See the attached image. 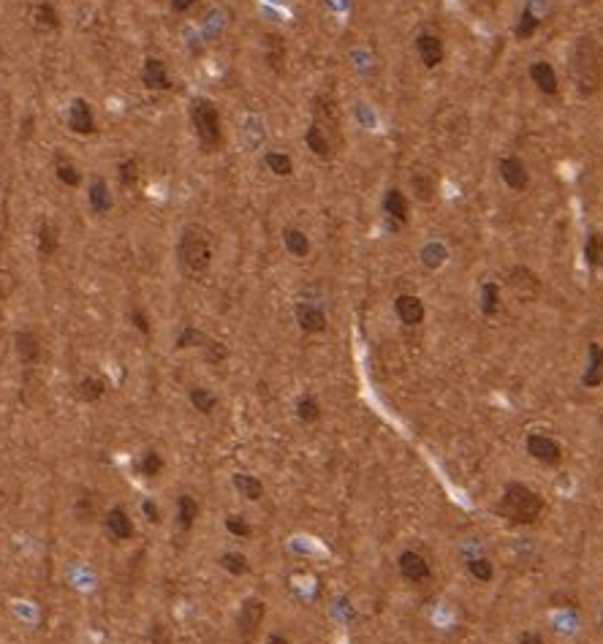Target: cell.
Wrapping results in <instances>:
<instances>
[{"mask_svg": "<svg viewBox=\"0 0 603 644\" xmlns=\"http://www.w3.org/2000/svg\"><path fill=\"white\" fill-rule=\"evenodd\" d=\"M79 397H82L84 402H95V400H101L106 392L104 381L101 378H84V381H79Z\"/></svg>", "mask_w": 603, "mask_h": 644, "instance_id": "obj_35", "label": "cell"}, {"mask_svg": "<svg viewBox=\"0 0 603 644\" xmlns=\"http://www.w3.org/2000/svg\"><path fill=\"white\" fill-rule=\"evenodd\" d=\"M55 169H58V180L65 183L68 188H77L79 183H82V174L74 169V164H71L68 158L58 155V158H55Z\"/></svg>", "mask_w": 603, "mask_h": 644, "instance_id": "obj_32", "label": "cell"}, {"mask_svg": "<svg viewBox=\"0 0 603 644\" xmlns=\"http://www.w3.org/2000/svg\"><path fill=\"white\" fill-rule=\"evenodd\" d=\"M14 343H17V353H20L22 364H36L41 359V337L33 332V329L17 332Z\"/></svg>", "mask_w": 603, "mask_h": 644, "instance_id": "obj_14", "label": "cell"}, {"mask_svg": "<svg viewBox=\"0 0 603 644\" xmlns=\"http://www.w3.org/2000/svg\"><path fill=\"white\" fill-rule=\"evenodd\" d=\"M500 308V286L498 283H484V289H481V310H484V315H495Z\"/></svg>", "mask_w": 603, "mask_h": 644, "instance_id": "obj_33", "label": "cell"}, {"mask_svg": "<svg viewBox=\"0 0 603 644\" xmlns=\"http://www.w3.org/2000/svg\"><path fill=\"white\" fill-rule=\"evenodd\" d=\"M95 517V506L90 498H79L77 500V520L79 522H90Z\"/></svg>", "mask_w": 603, "mask_h": 644, "instance_id": "obj_46", "label": "cell"}, {"mask_svg": "<svg viewBox=\"0 0 603 644\" xmlns=\"http://www.w3.org/2000/svg\"><path fill=\"white\" fill-rule=\"evenodd\" d=\"M443 258H446V250L440 248L437 242H432V245H427V248L421 250V261H424L427 267H432V270L440 267V261H443Z\"/></svg>", "mask_w": 603, "mask_h": 644, "instance_id": "obj_42", "label": "cell"}, {"mask_svg": "<svg viewBox=\"0 0 603 644\" xmlns=\"http://www.w3.org/2000/svg\"><path fill=\"white\" fill-rule=\"evenodd\" d=\"M530 79H533V84L541 90L543 96H555L557 93V74H555V68L546 60H538L530 65Z\"/></svg>", "mask_w": 603, "mask_h": 644, "instance_id": "obj_18", "label": "cell"}, {"mask_svg": "<svg viewBox=\"0 0 603 644\" xmlns=\"http://www.w3.org/2000/svg\"><path fill=\"white\" fill-rule=\"evenodd\" d=\"M264 58L274 74H280L286 68V41L280 33H267L264 36Z\"/></svg>", "mask_w": 603, "mask_h": 644, "instance_id": "obj_16", "label": "cell"}, {"mask_svg": "<svg viewBox=\"0 0 603 644\" xmlns=\"http://www.w3.org/2000/svg\"><path fill=\"white\" fill-rule=\"evenodd\" d=\"M106 530H109L112 539L117 541H128L133 536V522L125 514V508H120V506L109 508V514H106Z\"/></svg>", "mask_w": 603, "mask_h": 644, "instance_id": "obj_17", "label": "cell"}, {"mask_svg": "<svg viewBox=\"0 0 603 644\" xmlns=\"http://www.w3.org/2000/svg\"><path fill=\"white\" fill-rule=\"evenodd\" d=\"M180 267L190 277H201L212 264V234L199 223H190L183 229L180 245H177Z\"/></svg>", "mask_w": 603, "mask_h": 644, "instance_id": "obj_2", "label": "cell"}, {"mask_svg": "<svg viewBox=\"0 0 603 644\" xmlns=\"http://www.w3.org/2000/svg\"><path fill=\"white\" fill-rule=\"evenodd\" d=\"M264 164H267L272 174H277V177H289L293 171V161L286 155V152H267Z\"/></svg>", "mask_w": 603, "mask_h": 644, "instance_id": "obj_34", "label": "cell"}, {"mask_svg": "<svg viewBox=\"0 0 603 644\" xmlns=\"http://www.w3.org/2000/svg\"><path fill=\"white\" fill-rule=\"evenodd\" d=\"M220 565H223L229 574H234V577H242V574H248L250 571L248 558L239 555V552H226V555H220Z\"/></svg>", "mask_w": 603, "mask_h": 644, "instance_id": "obj_37", "label": "cell"}, {"mask_svg": "<svg viewBox=\"0 0 603 644\" xmlns=\"http://www.w3.org/2000/svg\"><path fill=\"white\" fill-rule=\"evenodd\" d=\"M234 487H237V492L242 498L248 500H261V495H264V484L256 476H248V473H237L234 476Z\"/></svg>", "mask_w": 603, "mask_h": 644, "instance_id": "obj_27", "label": "cell"}, {"mask_svg": "<svg viewBox=\"0 0 603 644\" xmlns=\"http://www.w3.org/2000/svg\"><path fill=\"white\" fill-rule=\"evenodd\" d=\"M87 199H90V207L95 215H104L112 209V196H109V185L104 180H93V185L87 190Z\"/></svg>", "mask_w": 603, "mask_h": 644, "instance_id": "obj_24", "label": "cell"}, {"mask_svg": "<svg viewBox=\"0 0 603 644\" xmlns=\"http://www.w3.org/2000/svg\"><path fill=\"white\" fill-rule=\"evenodd\" d=\"M416 49H418V58L427 68H437L443 58H446V46L443 41L437 39L435 33H421L416 39Z\"/></svg>", "mask_w": 603, "mask_h": 644, "instance_id": "obj_11", "label": "cell"}, {"mask_svg": "<svg viewBox=\"0 0 603 644\" xmlns=\"http://www.w3.org/2000/svg\"><path fill=\"white\" fill-rule=\"evenodd\" d=\"M590 364H587V373H584L582 383L587 389H595L603 383V348L598 343H590Z\"/></svg>", "mask_w": 603, "mask_h": 644, "instance_id": "obj_21", "label": "cell"}, {"mask_svg": "<svg viewBox=\"0 0 603 644\" xmlns=\"http://www.w3.org/2000/svg\"><path fill=\"white\" fill-rule=\"evenodd\" d=\"M204 356H207L209 364H220V362L229 356V351H226V346H223V343L207 340V343H204Z\"/></svg>", "mask_w": 603, "mask_h": 644, "instance_id": "obj_43", "label": "cell"}, {"mask_svg": "<svg viewBox=\"0 0 603 644\" xmlns=\"http://www.w3.org/2000/svg\"><path fill=\"white\" fill-rule=\"evenodd\" d=\"M296 416H299L305 424L318 421V416H321V405H318V400H315L312 395H302L299 397V402H296Z\"/></svg>", "mask_w": 603, "mask_h": 644, "instance_id": "obj_31", "label": "cell"}, {"mask_svg": "<svg viewBox=\"0 0 603 644\" xmlns=\"http://www.w3.org/2000/svg\"><path fill=\"white\" fill-rule=\"evenodd\" d=\"M538 27H541V20L533 14V8H524L522 11V17H519V22H517V39L519 41H527V39H533L536 33H538Z\"/></svg>", "mask_w": 603, "mask_h": 644, "instance_id": "obj_28", "label": "cell"}, {"mask_svg": "<svg viewBox=\"0 0 603 644\" xmlns=\"http://www.w3.org/2000/svg\"><path fill=\"white\" fill-rule=\"evenodd\" d=\"M142 508H145V514H147V520L150 522H161V511H158V506H155L152 500H145V506H142Z\"/></svg>", "mask_w": 603, "mask_h": 644, "instance_id": "obj_48", "label": "cell"}, {"mask_svg": "<svg viewBox=\"0 0 603 644\" xmlns=\"http://www.w3.org/2000/svg\"><path fill=\"white\" fill-rule=\"evenodd\" d=\"M136 180H139V164L136 161H123L120 164V183L128 188L136 185Z\"/></svg>", "mask_w": 603, "mask_h": 644, "instance_id": "obj_44", "label": "cell"}, {"mask_svg": "<svg viewBox=\"0 0 603 644\" xmlns=\"http://www.w3.org/2000/svg\"><path fill=\"white\" fill-rule=\"evenodd\" d=\"M131 324H133L142 334H150V318H147V313L142 310V308H133V310H131Z\"/></svg>", "mask_w": 603, "mask_h": 644, "instance_id": "obj_47", "label": "cell"}, {"mask_svg": "<svg viewBox=\"0 0 603 644\" xmlns=\"http://www.w3.org/2000/svg\"><path fill=\"white\" fill-rule=\"evenodd\" d=\"M270 644H289V639H283L280 633H272V636H270Z\"/></svg>", "mask_w": 603, "mask_h": 644, "instance_id": "obj_51", "label": "cell"}, {"mask_svg": "<svg viewBox=\"0 0 603 644\" xmlns=\"http://www.w3.org/2000/svg\"><path fill=\"white\" fill-rule=\"evenodd\" d=\"M500 177H503V183L511 188V190H524V188L530 185V174H527V166L522 164V158H517V155H505L503 161H500Z\"/></svg>", "mask_w": 603, "mask_h": 644, "instance_id": "obj_9", "label": "cell"}, {"mask_svg": "<svg viewBox=\"0 0 603 644\" xmlns=\"http://www.w3.org/2000/svg\"><path fill=\"white\" fill-rule=\"evenodd\" d=\"M584 258L590 267H601L603 261V237L601 234H590L584 242Z\"/></svg>", "mask_w": 603, "mask_h": 644, "instance_id": "obj_36", "label": "cell"}, {"mask_svg": "<svg viewBox=\"0 0 603 644\" xmlns=\"http://www.w3.org/2000/svg\"><path fill=\"white\" fill-rule=\"evenodd\" d=\"M226 530H229L231 536H239V539H248L250 536V525L245 517H239V514H231V517H226Z\"/></svg>", "mask_w": 603, "mask_h": 644, "instance_id": "obj_41", "label": "cell"}, {"mask_svg": "<svg viewBox=\"0 0 603 644\" xmlns=\"http://www.w3.org/2000/svg\"><path fill=\"white\" fill-rule=\"evenodd\" d=\"M601 267H603V261H601Z\"/></svg>", "mask_w": 603, "mask_h": 644, "instance_id": "obj_52", "label": "cell"}, {"mask_svg": "<svg viewBox=\"0 0 603 644\" xmlns=\"http://www.w3.org/2000/svg\"><path fill=\"white\" fill-rule=\"evenodd\" d=\"M207 343V337L199 332L196 327H185L183 329V334L177 337V348H190V346H204Z\"/></svg>", "mask_w": 603, "mask_h": 644, "instance_id": "obj_40", "label": "cell"}, {"mask_svg": "<svg viewBox=\"0 0 603 644\" xmlns=\"http://www.w3.org/2000/svg\"><path fill=\"white\" fill-rule=\"evenodd\" d=\"M58 245H60L58 231H55L52 223L44 221L41 226H39V250H41L44 256H55V253H58Z\"/></svg>", "mask_w": 603, "mask_h": 644, "instance_id": "obj_30", "label": "cell"}, {"mask_svg": "<svg viewBox=\"0 0 603 644\" xmlns=\"http://www.w3.org/2000/svg\"><path fill=\"white\" fill-rule=\"evenodd\" d=\"M142 82H145L150 90H168V87H171V79H168V71H166V65H164V60H155V58L145 60Z\"/></svg>", "mask_w": 603, "mask_h": 644, "instance_id": "obj_19", "label": "cell"}, {"mask_svg": "<svg viewBox=\"0 0 603 644\" xmlns=\"http://www.w3.org/2000/svg\"><path fill=\"white\" fill-rule=\"evenodd\" d=\"M190 402H193V408H196L199 414H212V411L218 408V397L212 395L209 389H204V386L190 389Z\"/></svg>", "mask_w": 603, "mask_h": 644, "instance_id": "obj_29", "label": "cell"}, {"mask_svg": "<svg viewBox=\"0 0 603 644\" xmlns=\"http://www.w3.org/2000/svg\"><path fill=\"white\" fill-rule=\"evenodd\" d=\"M527 452H530V457H536L543 465H557L562 459V446L555 438H546V435L527 438Z\"/></svg>", "mask_w": 603, "mask_h": 644, "instance_id": "obj_8", "label": "cell"}, {"mask_svg": "<svg viewBox=\"0 0 603 644\" xmlns=\"http://www.w3.org/2000/svg\"><path fill=\"white\" fill-rule=\"evenodd\" d=\"M264 617H267V603L258 601V598H248V601L242 603V609H239V617H237V625H239L242 636H253L261 628Z\"/></svg>", "mask_w": 603, "mask_h": 644, "instance_id": "obj_7", "label": "cell"}, {"mask_svg": "<svg viewBox=\"0 0 603 644\" xmlns=\"http://www.w3.org/2000/svg\"><path fill=\"white\" fill-rule=\"evenodd\" d=\"M468 571L479 579V582H489L492 577H495V568H492V563L484 560V558H476V560L468 563Z\"/></svg>", "mask_w": 603, "mask_h": 644, "instance_id": "obj_38", "label": "cell"}, {"mask_svg": "<svg viewBox=\"0 0 603 644\" xmlns=\"http://www.w3.org/2000/svg\"><path fill=\"white\" fill-rule=\"evenodd\" d=\"M196 517H199V503L190 498V495H183L177 500V525L183 530H190L196 525Z\"/></svg>", "mask_w": 603, "mask_h": 644, "instance_id": "obj_26", "label": "cell"}, {"mask_svg": "<svg viewBox=\"0 0 603 644\" xmlns=\"http://www.w3.org/2000/svg\"><path fill=\"white\" fill-rule=\"evenodd\" d=\"M283 242H286V250L296 256V258H305L310 253V239L305 237V231L299 229H286L283 231Z\"/></svg>", "mask_w": 603, "mask_h": 644, "instance_id": "obj_25", "label": "cell"}, {"mask_svg": "<svg viewBox=\"0 0 603 644\" xmlns=\"http://www.w3.org/2000/svg\"><path fill=\"white\" fill-rule=\"evenodd\" d=\"M36 20H39V25H44V27H58V14H55V8H52L49 3H41V6L36 8Z\"/></svg>", "mask_w": 603, "mask_h": 644, "instance_id": "obj_45", "label": "cell"}, {"mask_svg": "<svg viewBox=\"0 0 603 644\" xmlns=\"http://www.w3.org/2000/svg\"><path fill=\"white\" fill-rule=\"evenodd\" d=\"M305 142H307V147L312 150V155H318V158H324V161L334 155V142L315 123L307 128V133H305Z\"/></svg>", "mask_w": 603, "mask_h": 644, "instance_id": "obj_22", "label": "cell"}, {"mask_svg": "<svg viewBox=\"0 0 603 644\" xmlns=\"http://www.w3.org/2000/svg\"><path fill=\"white\" fill-rule=\"evenodd\" d=\"M383 209H386V215H389L395 223H408V218H411L408 196H405L402 190H397V188H392V190L386 193V199H383Z\"/></svg>", "mask_w": 603, "mask_h": 644, "instance_id": "obj_20", "label": "cell"}, {"mask_svg": "<svg viewBox=\"0 0 603 644\" xmlns=\"http://www.w3.org/2000/svg\"><path fill=\"white\" fill-rule=\"evenodd\" d=\"M139 468H142L145 476L155 478L161 471H164V457H161L158 452H147L145 457H142V465H139Z\"/></svg>", "mask_w": 603, "mask_h": 644, "instance_id": "obj_39", "label": "cell"}, {"mask_svg": "<svg viewBox=\"0 0 603 644\" xmlns=\"http://www.w3.org/2000/svg\"><path fill=\"white\" fill-rule=\"evenodd\" d=\"M411 190L416 193V199L418 202H424V204L435 202V196H437L435 174H430V171H418V174H413V180H411Z\"/></svg>", "mask_w": 603, "mask_h": 644, "instance_id": "obj_23", "label": "cell"}, {"mask_svg": "<svg viewBox=\"0 0 603 644\" xmlns=\"http://www.w3.org/2000/svg\"><path fill=\"white\" fill-rule=\"evenodd\" d=\"M296 321H299L302 332L307 334H318L326 329V315H324V310L315 308V305H307V302H299L296 305Z\"/></svg>", "mask_w": 603, "mask_h": 644, "instance_id": "obj_13", "label": "cell"}, {"mask_svg": "<svg viewBox=\"0 0 603 644\" xmlns=\"http://www.w3.org/2000/svg\"><path fill=\"white\" fill-rule=\"evenodd\" d=\"M193 3H196V0H171V8H174L177 14H183V11H187Z\"/></svg>", "mask_w": 603, "mask_h": 644, "instance_id": "obj_50", "label": "cell"}, {"mask_svg": "<svg viewBox=\"0 0 603 644\" xmlns=\"http://www.w3.org/2000/svg\"><path fill=\"white\" fill-rule=\"evenodd\" d=\"M312 123L332 139L334 147H343V120H340L337 101L329 93L315 96V101H312Z\"/></svg>", "mask_w": 603, "mask_h": 644, "instance_id": "obj_5", "label": "cell"}, {"mask_svg": "<svg viewBox=\"0 0 603 644\" xmlns=\"http://www.w3.org/2000/svg\"><path fill=\"white\" fill-rule=\"evenodd\" d=\"M190 123L196 128L199 145L204 147V152H215L223 145V128H220V114L218 106L209 98H196L190 104Z\"/></svg>", "mask_w": 603, "mask_h": 644, "instance_id": "obj_4", "label": "cell"}, {"mask_svg": "<svg viewBox=\"0 0 603 644\" xmlns=\"http://www.w3.org/2000/svg\"><path fill=\"white\" fill-rule=\"evenodd\" d=\"M498 514L503 520L514 522V525H533L543 514V500L530 487H524L519 481H511L503 489V498L498 503Z\"/></svg>", "mask_w": 603, "mask_h": 644, "instance_id": "obj_3", "label": "cell"}, {"mask_svg": "<svg viewBox=\"0 0 603 644\" xmlns=\"http://www.w3.org/2000/svg\"><path fill=\"white\" fill-rule=\"evenodd\" d=\"M399 574L405 577V579H411V582H424L427 577H430V565H427V560L418 555V552H402L399 555Z\"/></svg>", "mask_w": 603, "mask_h": 644, "instance_id": "obj_15", "label": "cell"}, {"mask_svg": "<svg viewBox=\"0 0 603 644\" xmlns=\"http://www.w3.org/2000/svg\"><path fill=\"white\" fill-rule=\"evenodd\" d=\"M519 644H543V639H541V633L527 631V633H522L519 636Z\"/></svg>", "mask_w": 603, "mask_h": 644, "instance_id": "obj_49", "label": "cell"}, {"mask_svg": "<svg viewBox=\"0 0 603 644\" xmlns=\"http://www.w3.org/2000/svg\"><path fill=\"white\" fill-rule=\"evenodd\" d=\"M571 79L582 98L598 96L603 87V49L592 39H579L571 49Z\"/></svg>", "mask_w": 603, "mask_h": 644, "instance_id": "obj_1", "label": "cell"}, {"mask_svg": "<svg viewBox=\"0 0 603 644\" xmlns=\"http://www.w3.org/2000/svg\"><path fill=\"white\" fill-rule=\"evenodd\" d=\"M68 128H71L74 133H79V136H87V133H95V117H93V112H90V106H87V101H82V98H77V101L71 104V114H68Z\"/></svg>", "mask_w": 603, "mask_h": 644, "instance_id": "obj_12", "label": "cell"}, {"mask_svg": "<svg viewBox=\"0 0 603 644\" xmlns=\"http://www.w3.org/2000/svg\"><path fill=\"white\" fill-rule=\"evenodd\" d=\"M395 310L397 315H399V321L402 324H408V327H418L421 321H424V302L418 299L416 294H399L395 302Z\"/></svg>", "mask_w": 603, "mask_h": 644, "instance_id": "obj_10", "label": "cell"}, {"mask_svg": "<svg viewBox=\"0 0 603 644\" xmlns=\"http://www.w3.org/2000/svg\"><path fill=\"white\" fill-rule=\"evenodd\" d=\"M601 625H603V623H601Z\"/></svg>", "mask_w": 603, "mask_h": 644, "instance_id": "obj_53", "label": "cell"}, {"mask_svg": "<svg viewBox=\"0 0 603 644\" xmlns=\"http://www.w3.org/2000/svg\"><path fill=\"white\" fill-rule=\"evenodd\" d=\"M508 289L517 294V299H522V302H533L541 294V280L527 267H514L508 272Z\"/></svg>", "mask_w": 603, "mask_h": 644, "instance_id": "obj_6", "label": "cell"}]
</instances>
